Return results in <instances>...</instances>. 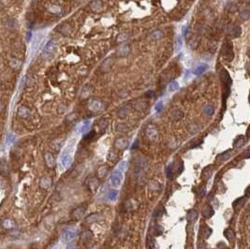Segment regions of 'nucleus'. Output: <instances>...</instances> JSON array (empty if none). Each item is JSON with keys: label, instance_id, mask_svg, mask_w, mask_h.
<instances>
[{"label": "nucleus", "instance_id": "f257e3e1", "mask_svg": "<svg viewBox=\"0 0 250 249\" xmlns=\"http://www.w3.org/2000/svg\"><path fill=\"white\" fill-rule=\"evenodd\" d=\"M104 105L98 98H90L88 101V109L93 112H99L103 110Z\"/></svg>", "mask_w": 250, "mask_h": 249}, {"label": "nucleus", "instance_id": "f03ea898", "mask_svg": "<svg viewBox=\"0 0 250 249\" xmlns=\"http://www.w3.org/2000/svg\"><path fill=\"white\" fill-rule=\"evenodd\" d=\"M122 180H123V173L118 170H115L114 171V173L110 177V184H111V187H114V188H116L118 187L121 183H122Z\"/></svg>", "mask_w": 250, "mask_h": 249}, {"label": "nucleus", "instance_id": "7ed1b4c3", "mask_svg": "<svg viewBox=\"0 0 250 249\" xmlns=\"http://www.w3.org/2000/svg\"><path fill=\"white\" fill-rule=\"evenodd\" d=\"M77 234H78L77 229H75V228H68V229H66V231L63 232V234H62V240L65 242H70V241H72L76 237Z\"/></svg>", "mask_w": 250, "mask_h": 249}, {"label": "nucleus", "instance_id": "20e7f679", "mask_svg": "<svg viewBox=\"0 0 250 249\" xmlns=\"http://www.w3.org/2000/svg\"><path fill=\"white\" fill-rule=\"evenodd\" d=\"M222 54L225 56V58L228 60H232V57H233V53H232V43L228 42L225 43V45L223 46L222 49Z\"/></svg>", "mask_w": 250, "mask_h": 249}, {"label": "nucleus", "instance_id": "39448f33", "mask_svg": "<svg viewBox=\"0 0 250 249\" xmlns=\"http://www.w3.org/2000/svg\"><path fill=\"white\" fill-rule=\"evenodd\" d=\"M60 161H61V164L64 168H68L70 164H71L72 162V158H71V156L69 155V153L65 151L63 153V154L61 155V157H60Z\"/></svg>", "mask_w": 250, "mask_h": 249}, {"label": "nucleus", "instance_id": "423d86ee", "mask_svg": "<svg viewBox=\"0 0 250 249\" xmlns=\"http://www.w3.org/2000/svg\"><path fill=\"white\" fill-rule=\"evenodd\" d=\"M242 33V30H241V27L239 26V25H236V24H233V25H230V26L229 27L228 29V34L229 37H238Z\"/></svg>", "mask_w": 250, "mask_h": 249}, {"label": "nucleus", "instance_id": "0eeeda50", "mask_svg": "<svg viewBox=\"0 0 250 249\" xmlns=\"http://www.w3.org/2000/svg\"><path fill=\"white\" fill-rule=\"evenodd\" d=\"M40 186L42 189H48L52 186V179L48 176L42 177L40 181Z\"/></svg>", "mask_w": 250, "mask_h": 249}, {"label": "nucleus", "instance_id": "6e6552de", "mask_svg": "<svg viewBox=\"0 0 250 249\" xmlns=\"http://www.w3.org/2000/svg\"><path fill=\"white\" fill-rule=\"evenodd\" d=\"M2 226L6 229H13V228H16V223L13 219L6 218L2 221Z\"/></svg>", "mask_w": 250, "mask_h": 249}, {"label": "nucleus", "instance_id": "1a4fd4ad", "mask_svg": "<svg viewBox=\"0 0 250 249\" xmlns=\"http://www.w3.org/2000/svg\"><path fill=\"white\" fill-rule=\"evenodd\" d=\"M44 159H45V163L49 168H53L54 166V157L50 152H46L44 154Z\"/></svg>", "mask_w": 250, "mask_h": 249}, {"label": "nucleus", "instance_id": "9d476101", "mask_svg": "<svg viewBox=\"0 0 250 249\" xmlns=\"http://www.w3.org/2000/svg\"><path fill=\"white\" fill-rule=\"evenodd\" d=\"M54 50H55V43H54L53 41H50L46 45L45 49H44L43 54L46 55L47 57H49L51 54H53V53L54 52Z\"/></svg>", "mask_w": 250, "mask_h": 249}, {"label": "nucleus", "instance_id": "9b49d317", "mask_svg": "<svg viewBox=\"0 0 250 249\" xmlns=\"http://www.w3.org/2000/svg\"><path fill=\"white\" fill-rule=\"evenodd\" d=\"M207 69H208V65H207V64L201 63V64H200L199 66L196 67V68L193 70V73H194L195 75H201V74H202L203 72L206 71Z\"/></svg>", "mask_w": 250, "mask_h": 249}, {"label": "nucleus", "instance_id": "f8f14e48", "mask_svg": "<svg viewBox=\"0 0 250 249\" xmlns=\"http://www.w3.org/2000/svg\"><path fill=\"white\" fill-rule=\"evenodd\" d=\"M130 52V48L129 45H126V44H123L122 46L119 47V49L117 50V54L119 56H126L129 54Z\"/></svg>", "mask_w": 250, "mask_h": 249}, {"label": "nucleus", "instance_id": "ddd939ff", "mask_svg": "<svg viewBox=\"0 0 250 249\" xmlns=\"http://www.w3.org/2000/svg\"><path fill=\"white\" fill-rule=\"evenodd\" d=\"M83 213H85V208L83 207H78L77 209H75L72 213V217L75 219H80L82 216L83 215Z\"/></svg>", "mask_w": 250, "mask_h": 249}, {"label": "nucleus", "instance_id": "4468645a", "mask_svg": "<svg viewBox=\"0 0 250 249\" xmlns=\"http://www.w3.org/2000/svg\"><path fill=\"white\" fill-rule=\"evenodd\" d=\"M183 116H184V112L180 110H174V111H172V112L171 113V118L172 120H175V121L182 119Z\"/></svg>", "mask_w": 250, "mask_h": 249}, {"label": "nucleus", "instance_id": "2eb2a0df", "mask_svg": "<svg viewBox=\"0 0 250 249\" xmlns=\"http://www.w3.org/2000/svg\"><path fill=\"white\" fill-rule=\"evenodd\" d=\"M146 134H147V136H148L150 139H155L156 137H157V129H155V127L154 126H148L147 127V129H146Z\"/></svg>", "mask_w": 250, "mask_h": 249}, {"label": "nucleus", "instance_id": "dca6fc26", "mask_svg": "<svg viewBox=\"0 0 250 249\" xmlns=\"http://www.w3.org/2000/svg\"><path fill=\"white\" fill-rule=\"evenodd\" d=\"M29 110L27 109L26 107H24V106H22L19 108V110H18V114H19V116H21L23 118H25V117H27L29 115Z\"/></svg>", "mask_w": 250, "mask_h": 249}, {"label": "nucleus", "instance_id": "f3484780", "mask_svg": "<svg viewBox=\"0 0 250 249\" xmlns=\"http://www.w3.org/2000/svg\"><path fill=\"white\" fill-rule=\"evenodd\" d=\"M129 111H130V109H129V106H125V107H123L122 108V109L118 112V115H119V117H121V118H125L126 116H127L129 114Z\"/></svg>", "mask_w": 250, "mask_h": 249}, {"label": "nucleus", "instance_id": "a211bd4d", "mask_svg": "<svg viewBox=\"0 0 250 249\" xmlns=\"http://www.w3.org/2000/svg\"><path fill=\"white\" fill-rule=\"evenodd\" d=\"M164 37V34H163V32L162 31H160V30H157V31H154L153 33L150 35V37L152 40H160V39H162V37Z\"/></svg>", "mask_w": 250, "mask_h": 249}, {"label": "nucleus", "instance_id": "6ab92c4d", "mask_svg": "<svg viewBox=\"0 0 250 249\" xmlns=\"http://www.w3.org/2000/svg\"><path fill=\"white\" fill-rule=\"evenodd\" d=\"M126 145H127V142L125 139H117L116 142H115V146L119 149L126 147Z\"/></svg>", "mask_w": 250, "mask_h": 249}, {"label": "nucleus", "instance_id": "aec40b11", "mask_svg": "<svg viewBox=\"0 0 250 249\" xmlns=\"http://www.w3.org/2000/svg\"><path fill=\"white\" fill-rule=\"evenodd\" d=\"M102 7V3L100 0H94V1L91 3V9L93 10H99Z\"/></svg>", "mask_w": 250, "mask_h": 249}, {"label": "nucleus", "instance_id": "412c9836", "mask_svg": "<svg viewBox=\"0 0 250 249\" xmlns=\"http://www.w3.org/2000/svg\"><path fill=\"white\" fill-rule=\"evenodd\" d=\"M188 220L191 221V222H195V221L197 220V218H198V213L196 212L195 210L189 211V213H188Z\"/></svg>", "mask_w": 250, "mask_h": 249}, {"label": "nucleus", "instance_id": "4be33fe9", "mask_svg": "<svg viewBox=\"0 0 250 249\" xmlns=\"http://www.w3.org/2000/svg\"><path fill=\"white\" fill-rule=\"evenodd\" d=\"M214 214V210L211 208L210 206H206L204 209H203V215L205 216V217H211Z\"/></svg>", "mask_w": 250, "mask_h": 249}, {"label": "nucleus", "instance_id": "5701e85b", "mask_svg": "<svg viewBox=\"0 0 250 249\" xmlns=\"http://www.w3.org/2000/svg\"><path fill=\"white\" fill-rule=\"evenodd\" d=\"M225 236L229 241H232L235 238V233L232 228H228L225 231Z\"/></svg>", "mask_w": 250, "mask_h": 249}, {"label": "nucleus", "instance_id": "b1692460", "mask_svg": "<svg viewBox=\"0 0 250 249\" xmlns=\"http://www.w3.org/2000/svg\"><path fill=\"white\" fill-rule=\"evenodd\" d=\"M183 47V40L181 37H177L176 41H175V51L179 52Z\"/></svg>", "mask_w": 250, "mask_h": 249}, {"label": "nucleus", "instance_id": "393cba45", "mask_svg": "<svg viewBox=\"0 0 250 249\" xmlns=\"http://www.w3.org/2000/svg\"><path fill=\"white\" fill-rule=\"evenodd\" d=\"M89 126H90V121H89V120L83 121L82 124L81 125L80 131H81V132H85V131L89 129Z\"/></svg>", "mask_w": 250, "mask_h": 249}, {"label": "nucleus", "instance_id": "a878e982", "mask_svg": "<svg viewBox=\"0 0 250 249\" xmlns=\"http://www.w3.org/2000/svg\"><path fill=\"white\" fill-rule=\"evenodd\" d=\"M179 89V84L176 81H171L169 84V90L170 91H176Z\"/></svg>", "mask_w": 250, "mask_h": 249}, {"label": "nucleus", "instance_id": "bb28decb", "mask_svg": "<svg viewBox=\"0 0 250 249\" xmlns=\"http://www.w3.org/2000/svg\"><path fill=\"white\" fill-rule=\"evenodd\" d=\"M117 196H118V191L117 190H112L108 194L109 200H111V201H115L117 199Z\"/></svg>", "mask_w": 250, "mask_h": 249}, {"label": "nucleus", "instance_id": "cd10ccee", "mask_svg": "<svg viewBox=\"0 0 250 249\" xmlns=\"http://www.w3.org/2000/svg\"><path fill=\"white\" fill-rule=\"evenodd\" d=\"M215 112V109L212 105H206L204 107V112L207 114V115H212Z\"/></svg>", "mask_w": 250, "mask_h": 249}, {"label": "nucleus", "instance_id": "c85d7f7f", "mask_svg": "<svg viewBox=\"0 0 250 249\" xmlns=\"http://www.w3.org/2000/svg\"><path fill=\"white\" fill-rule=\"evenodd\" d=\"M89 186H90L91 190H95L96 188L98 187V186H99V182H98V180L96 179V178H93V179L91 180V182H89Z\"/></svg>", "mask_w": 250, "mask_h": 249}, {"label": "nucleus", "instance_id": "c756f323", "mask_svg": "<svg viewBox=\"0 0 250 249\" xmlns=\"http://www.w3.org/2000/svg\"><path fill=\"white\" fill-rule=\"evenodd\" d=\"M126 161H122L117 166V170H118V171H120V172L123 173V172L125 171V170H126Z\"/></svg>", "mask_w": 250, "mask_h": 249}, {"label": "nucleus", "instance_id": "7c9ffc66", "mask_svg": "<svg viewBox=\"0 0 250 249\" xmlns=\"http://www.w3.org/2000/svg\"><path fill=\"white\" fill-rule=\"evenodd\" d=\"M107 170H108V168L106 167V166H102V167H100V168L99 169V170H98L99 176V177H103V176L106 174Z\"/></svg>", "mask_w": 250, "mask_h": 249}, {"label": "nucleus", "instance_id": "2f4dec72", "mask_svg": "<svg viewBox=\"0 0 250 249\" xmlns=\"http://www.w3.org/2000/svg\"><path fill=\"white\" fill-rule=\"evenodd\" d=\"M149 187L151 189H154V190H158L160 187H159V184L156 181H151L149 183Z\"/></svg>", "mask_w": 250, "mask_h": 249}, {"label": "nucleus", "instance_id": "473e14b6", "mask_svg": "<svg viewBox=\"0 0 250 249\" xmlns=\"http://www.w3.org/2000/svg\"><path fill=\"white\" fill-rule=\"evenodd\" d=\"M126 39H127V37H126V34H119L116 37V41L117 42H123V41L126 40Z\"/></svg>", "mask_w": 250, "mask_h": 249}, {"label": "nucleus", "instance_id": "72a5a7b5", "mask_svg": "<svg viewBox=\"0 0 250 249\" xmlns=\"http://www.w3.org/2000/svg\"><path fill=\"white\" fill-rule=\"evenodd\" d=\"M245 143V139L243 138H240L239 140H236V142L234 143V146L236 148H239V147H241V146Z\"/></svg>", "mask_w": 250, "mask_h": 249}, {"label": "nucleus", "instance_id": "f704fd0d", "mask_svg": "<svg viewBox=\"0 0 250 249\" xmlns=\"http://www.w3.org/2000/svg\"><path fill=\"white\" fill-rule=\"evenodd\" d=\"M212 173H213L212 169L207 168L206 170H204V178H205V179H208V178L211 176V174H212Z\"/></svg>", "mask_w": 250, "mask_h": 249}, {"label": "nucleus", "instance_id": "c9c22d12", "mask_svg": "<svg viewBox=\"0 0 250 249\" xmlns=\"http://www.w3.org/2000/svg\"><path fill=\"white\" fill-rule=\"evenodd\" d=\"M198 130H199V126L197 125H190L189 126V131L191 133L194 134V133L198 132Z\"/></svg>", "mask_w": 250, "mask_h": 249}, {"label": "nucleus", "instance_id": "e433bc0d", "mask_svg": "<svg viewBox=\"0 0 250 249\" xmlns=\"http://www.w3.org/2000/svg\"><path fill=\"white\" fill-rule=\"evenodd\" d=\"M155 109L157 112H160V111H162L163 110V102L162 101H160V102H157L156 107H155Z\"/></svg>", "mask_w": 250, "mask_h": 249}, {"label": "nucleus", "instance_id": "4c0bfd02", "mask_svg": "<svg viewBox=\"0 0 250 249\" xmlns=\"http://www.w3.org/2000/svg\"><path fill=\"white\" fill-rule=\"evenodd\" d=\"M241 18L243 19V21H246L248 20V18H249V12L246 10V11H243V13L241 14Z\"/></svg>", "mask_w": 250, "mask_h": 249}, {"label": "nucleus", "instance_id": "58836bf2", "mask_svg": "<svg viewBox=\"0 0 250 249\" xmlns=\"http://www.w3.org/2000/svg\"><path fill=\"white\" fill-rule=\"evenodd\" d=\"M229 153H230V151L224 153V154H222L221 156H219V158L221 157V160H226V159H228L229 156Z\"/></svg>", "mask_w": 250, "mask_h": 249}, {"label": "nucleus", "instance_id": "ea45409f", "mask_svg": "<svg viewBox=\"0 0 250 249\" xmlns=\"http://www.w3.org/2000/svg\"><path fill=\"white\" fill-rule=\"evenodd\" d=\"M205 247H206V245L203 242H201L198 245V249H205Z\"/></svg>", "mask_w": 250, "mask_h": 249}, {"label": "nucleus", "instance_id": "a19ab883", "mask_svg": "<svg viewBox=\"0 0 250 249\" xmlns=\"http://www.w3.org/2000/svg\"><path fill=\"white\" fill-rule=\"evenodd\" d=\"M187 31H188L187 25H184V26L182 27V34H183V35H185V34H187Z\"/></svg>", "mask_w": 250, "mask_h": 249}, {"label": "nucleus", "instance_id": "79ce46f5", "mask_svg": "<svg viewBox=\"0 0 250 249\" xmlns=\"http://www.w3.org/2000/svg\"><path fill=\"white\" fill-rule=\"evenodd\" d=\"M94 134H95V132H94V131H91L90 133L88 134V135L85 136V139H91V138L94 136Z\"/></svg>", "mask_w": 250, "mask_h": 249}, {"label": "nucleus", "instance_id": "37998d69", "mask_svg": "<svg viewBox=\"0 0 250 249\" xmlns=\"http://www.w3.org/2000/svg\"><path fill=\"white\" fill-rule=\"evenodd\" d=\"M67 249H77V248L74 245H68Z\"/></svg>", "mask_w": 250, "mask_h": 249}, {"label": "nucleus", "instance_id": "c03bdc74", "mask_svg": "<svg viewBox=\"0 0 250 249\" xmlns=\"http://www.w3.org/2000/svg\"><path fill=\"white\" fill-rule=\"evenodd\" d=\"M167 172H168L169 175H171V167H170V166L168 167V169H167Z\"/></svg>", "mask_w": 250, "mask_h": 249}]
</instances>
